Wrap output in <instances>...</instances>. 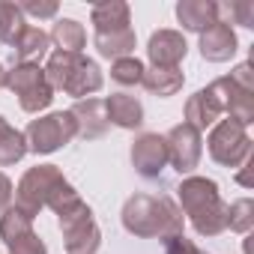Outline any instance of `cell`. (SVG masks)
Segmentation results:
<instances>
[{
    "mask_svg": "<svg viewBox=\"0 0 254 254\" xmlns=\"http://www.w3.org/2000/svg\"><path fill=\"white\" fill-rule=\"evenodd\" d=\"M123 227L141 239H162L183 233V209L168 194H132L123 203Z\"/></svg>",
    "mask_w": 254,
    "mask_h": 254,
    "instance_id": "1",
    "label": "cell"
},
{
    "mask_svg": "<svg viewBox=\"0 0 254 254\" xmlns=\"http://www.w3.org/2000/svg\"><path fill=\"white\" fill-rule=\"evenodd\" d=\"M177 194H180V209L189 215L197 236H218L227 230V203L221 200L215 180L186 177Z\"/></svg>",
    "mask_w": 254,
    "mask_h": 254,
    "instance_id": "2",
    "label": "cell"
},
{
    "mask_svg": "<svg viewBox=\"0 0 254 254\" xmlns=\"http://www.w3.org/2000/svg\"><path fill=\"white\" fill-rule=\"evenodd\" d=\"M45 78H48L51 90H63L66 96H75V99H90L105 84L96 60H90L84 54H69V51H51L48 54Z\"/></svg>",
    "mask_w": 254,
    "mask_h": 254,
    "instance_id": "3",
    "label": "cell"
},
{
    "mask_svg": "<svg viewBox=\"0 0 254 254\" xmlns=\"http://www.w3.org/2000/svg\"><path fill=\"white\" fill-rule=\"evenodd\" d=\"M66 189H69V183H66V177L60 174L57 165H36L18 180V186H15V206L36 218L39 209L51 206Z\"/></svg>",
    "mask_w": 254,
    "mask_h": 254,
    "instance_id": "4",
    "label": "cell"
},
{
    "mask_svg": "<svg viewBox=\"0 0 254 254\" xmlns=\"http://www.w3.org/2000/svg\"><path fill=\"white\" fill-rule=\"evenodd\" d=\"M57 224L63 230V248L66 254H96L102 245V230L93 221V209L78 200L57 212Z\"/></svg>",
    "mask_w": 254,
    "mask_h": 254,
    "instance_id": "5",
    "label": "cell"
},
{
    "mask_svg": "<svg viewBox=\"0 0 254 254\" xmlns=\"http://www.w3.org/2000/svg\"><path fill=\"white\" fill-rule=\"evenodd\" d=\"M24 138H27V150H33L36 156H48L78 138V126L69 111H54V114L30 120Z\"/></svg>",
    "mask_w": 254,
    "mask_h": 254,
    "instance_id": "6",
    "label": "cell"
},
{
    "mask_svg": "<svg viewBox=\"0 0 254 254\" xmlns=\"http://www.w3.org/2000/svg\"><path fill=\"white\" fill-rule=\"evenodd\" d=\"M6 90H12L18 96V105L27 114H39L54 102V90L45 78V69L36 66V63L12 66L6 72Z\"/></svg>",
    "mask_w": 254,
    "mask_h": 254,
    "instance_id": "7",
    "label": "cell"
},
{
    "mask_svg": "<svg viewBox=\"0 0 254 254\" xmlns=\"http://www.w3.org/2000/svg\"><path fill=\"white\" fill-rule=\"evenodd\" d=\"M206 150L215 165L239 168L245 159H251V138L245 126H239L236 120H218L206 138Z\"/></svg>",
    "mask_w": 254,
    "mask_h": 254,
    "instance_id": "8",
    "label": "cell"
},
{
    "mask_svg": "<svg viewBox=\"0 0 254 254\" xmlns=\"http://www.w3.org/2000/svg\"><path fill=\"white\" fill-rule=\"evenodd\" d=\"M165 147H168V165H174V171L180 177H189L203 156V138L194 126H189L186 120L177 123L174 129L165 135Z\"/></svg>",
    "mask_w": 254,
    "mask_h": 254,
    "instance_id": "9",
    "label": "cell"
},
{
    "mask_svg": "<svg viewBox=\"0 0 254 254\" xmlns=\"http://www.w3.org/2000/svg\"><path fill=\"white\" fill-rule=\"evenodd\" d=\"M206 90L215 99V105L221 108V114H227V120H236L245 129L254 123V93L236 87L230 78H215Z\"/></svg>",
    "mask_w": 254,
    "mask_h": 254,
    "instance_id": "10",
    "label": "cell"
},
{
    "mask_svg": "<svg viewBox=\"0 0 254 254\" xmlns=\"http://www.w3.org/2000/svg\"><path fill=\"white\" fill-rule=\"evenodd\" d=\"M132 168H135L144 180H156V177L168 168L165 135H159V132H144V135H138L135 144H132Z\"/></svg>",
    "mask_w": 254,
    "mask_h": 254,
    "instance_id": "11",
    "label": "cell"
},
{
    "mask_svg": "<svg viewBox=\"0 0 254 254\" xmlns=\"http://www.w3.org/2000/svg\"><path fill=\"white\" fill-rule=\"evenodd\" d=\"M186 54H189V42L180 30H156L147 42V57L153 66L174 69L186 60Z\"/></svg>",
    "mask_w": 254,
    "mask_h": 254,
    "instance_id": "12",
    "label": "cell"
},
{
    "mask_svg": "<svg viewBox=\"0 0 254 254\" xmlns=\"http://www.w3.org/2000/svg\"><path fill=\"white\" fill-rule=\"evenodd\" d=\"M239 51V39L227 21H215L200 33V57L209 63H227Z\"/></svg>",
    "mask_w": 254,
    "mask_h": 254,
    "instance_id": "13",
    "label": "cell"
},
{
    "mask_svg": "<svg viewBox=\"0 0 254 254\" xmlns=\"http://www.w3.org/2000/svg\"><path fill=\"white\" fill-rule=\"evenodd\" d=\"M72 120L78 126V138L96 141L108 132V117H105V99H81L72 111Z\"/></svg>",
    "mask_w": 254,
    "mask_h": 254,
    "instance_id": "14",
    "label": "cell"
},
{
    "mask_svg": "<svg viewBox=\"0 0 254 254\" xmlns=\"http://www.w3.org/2000/svg\"><path fill=\"white\" fill-rule=\"evenodd\" d=\"M105 117H108V123L120 126V129L135 132L144 126V105L129 93H111L105 99Z\"/></svg>",
    "mask_w": 254,
    "mask_h": 254,
    "instance_id": "15",
    "label": "cell"
},
{
    "mask_svg": "<svg viewBox=\"0 0 254 254\" xmlns=\"http://www.w3.org/2000/svg\"><path fill=\"white\" fill-rule=\"evenodd\" d=\"M177 21L191 33H203L218 21V3H212V0H180Z\"/></svg>",
    "mask_w": 254,
    "mask_h": 254,
    "instance_id": "16",
    "label": "cell"
},
{
    "mask_svg": "<svg viewBox=\"0 0 254 254\" xmlns=\"http://www.w3.org/2000/svg\"><path fill=\"white\" fill-rule=\"evenodd\" d=\"M48 48H51V36H48L45 30H39V27H27V30L18 36V42L12 45V63H15V66L36 63V66H39V60L48 54Z\"/></svg>",
    "mask_w": 254,
    "mask_h": 254,
    "instance_id": "17",
    "label": "cell"
},
{
    "mask_svg": "<svg viewBox=\"0 0 254 254\" xmlns=\"http://www.w3.org/2000/svg\"><path fill=\"white\" fill-rule=\"evenodd\" d=\"M141 84H144V90H147V93H153V96H159V99H168V96H177V93L183 90L186 75H183V69H180V66H174V69L150 66V69H144Z\"/></svg>",
    "mask_w": 254,
    "mask_h": 254,
    "instance_id": "18",
    "label": "cell"
},
{
    "mask_svg": "<svg viewBox=\"0 0 254 254\" xmlns=\"http://www.w3.org/2000/svg\"><path fill=\"white\" fill-rule=\"evenodd\" d=\"M218 120H221V108L215 105V99L209 96L206 87L197 90L194 96H189V102H186V123L189 126H194L197 132H203L209 126H215Z\"/></svg>",
    "mask_w": 254,
    "mask_h": 254,
    "instance_id": "19",
    "label": "cell"
},
{
    "mask_svg": "<svg viewBox=\"0 0 254 254\" xmlns=\"http://www.w3.org/2000/svg\"><path fill=\"white\" fill-rule=\"evenodd\" d=\"M135 30L132 27H123V30H108V33H96L93 45L102 57H108L111 63L120 57H135Z\"/></svg>",
    "mask_w": 254,
    "mask_h": 254,
    "instance_id": "20",
    "label": "cell"
},
{
    "mask_svg": "<svg viewBox=\"0 0 254 254\" xmlns=\"http://www.w3.org/2000/svg\"><path fill=\"white\" fill-rule=\"evenodd\" d=\"M129 3L123 0H102V3L93 6V24H96V33H108V30H123L129 27Z\"/></svg>",
    "mask_w": 254,
    "mask_h": 254,
    "instance_id": "21",
    "label": "cell"
},
{
    "mask_svg": "<svg viewBox=\"0 0 254 254\" xmlns=\"http://www.w3.org/2000/svg\"><path fill=\"white\" fill-rule=\"evenodd\" d=\"M48 36L57 45V51H69V54H81V48L87 45V30L75 18H57Z\"/></svg>",
    "mask_w": 254,
    "mask_h": 254,
    "instance_id": "22",
    "label": "cell"
},
{
    "mask_svg": "<svg viewBox=\"0 0 254 254\" xmlns=\"http://www.w3.org/2000/svg\"><path fill=\"white\" fill-rule=\"evenodd\" d=\"M27 18L24 12L18 9V3H12V0H0V42L3 45H15L18 36L27 30Z\"/></svg>",
    "mask_w": 254,
    "mask_h": 254,
    "instance_id": "23",
    "label": "cell"
},
{
    "mask_svg": "<svg viewBox=\"0 0 254 254\" xmlns=\"http://www.w3.org/2000/svg\"><path fill=\"white\" fill-rule=\"evenodd\" d=\"M33 230V215H27L24 209L18 206H6L3 212H0V239H3L6 245L15 242L18 236L30 233Z\"/></svg>",
    "mask_w": 254,
    "mask_h": 254,
    "instance_id": "24",
    "label": "cell"
},
{
    "mask_svg": "<svg viewBox=\"0 0 254 254\" xmlns=\"http://www.w3.org/2000/svg\"><path fill=\"white\" fill-rule=\"evenodd\" d=\"M24 156H27V138H24V132L9 126V129L0 135V168H9V165L21 162Z\"/></svg>",
    "mask_w": 254,
    "mask_h": 254,
    "instance_id": "25",
    "label": "cell"
},
{
    "mask_svg": "<svg viewBox=\"0 0 254 254\" xmlns=\"http://www.w3.org/2000/svg\"><path fill=\"white\" fill-rule=\"evenodd\" d=\"M144 69L147 66L138 57H120L111 63V81H117L120 87H135V84H141Z\"/></svg>",
    "mask_w": 254,
    "mask_h": 254,
    "instance_id": "26",
    "label": "cell"
},
{
    "mask_svg": "<svg viewBox=\"0 0 254 254\" xmlns=\"http://www.w3.org/2000/svg\"><path fill=\"white\" fill-rule=\"evenodd\" d=\"M227 227L233 233H248L254 227V200L251 197H239L227 206Z\"/></svg>",
    "mask_w": 254,
    "mask_h": 254,
    "instance_id": "27",
    "label": "cell"
},
{
    "mask_svg": "<svg viewBox=\"0 0 254 254\" xmlns=\"http://www.w3.org/2000/svg\"><path fill=\"white\" fill-rule=\"evenodd\" d=\"M218 15H227L233 24L239 27H254V3H245V0H236V3H227V6H218ZM227 21V24H230Z\"/></svg>",
    "mask_w": 254,
    "mask_h": 254,
    "instance_id": "28",
    "label": "cell"
},
{
    "mask_svg": "<svg viewBox=\"0 0 254 254\" xmlns=\"http://www.w3.org/2000/svg\"><path fill=\"white\" fill-rule=\"evenodd\" d=\"M9 248V254H48V248H45V242L30 230V233H24V236H18L15 242H9L6 245Z\"/></svg>",
    "mask_w": 254,
    "mask_h": 254,
    "instance_id": "29",
    "label": "cell"
},
{
    "mask_svg": "<svg viewBox=\"0 0 254 254\" xmlns=\"http://www.w3.org/2000/svg\"><path fill=\"white\" fill-rule=\"evenodd\" d=\"M18 9L24 12V18L27 15H33V18H54L57 15V0H21Z\"/></svg>",
    "mask_w": 254,
    "mask_h": 254,
    "instance_id": "30",
    "label": "cell"
},
{
    "mask_svg": "<svg viewBox=\"0 0 254 254\" xmlns=\"http://www.w3.org/2000/svg\"><path fill=\"white\" fill-rule=\"evenodd\" d=\"M165 254H206V251L197 248L191 239H186V233H177L165 242Z\"/></svg>",
    "mask_w": 254,
    "mask_h": 254,
    "instance_id": "31",
    "label": "cell"
},
{
    "mask_svg": "<svg viewBox=\"0 0 254 254\" xmlns=\"http://www.w3.org/2000/svg\"><path fill=\"white\" fill-rule=\"evenodd\" d=\"M236 87H242V90H248V93H254V72H251V63H239L230 75H227Z\"/></svg>",
    "mask_w": 254,
    "mask_h": 254,
    "instance_id": "32",
    "label": "cell"
},
{
    "mask_svg": "<svg viewBox=\"0 0 254 254\" xmlns=\"http://www.w3.org/2000/svg\"><path fill=\"white\" fill-rule=\"evenodd\" d=\"M9 200H12V183H9V177L3 171H0V212L9 206Z\"/></svg>",
    "mask_w": 254,
    "mask_h": 254,
    "instance_id": "33",
    "label": "cell"
},
{
    "mask_svg": "<svg viewBox=\"0 0 254 254\" xmlns=\"http://www.w3.org/2000/svg\"><path fill=\"white\" fill-rule=\"evenodd\" d=\"M239 168H242V171L236 174V183H239V186H245V189H251V186H254V180H251V171H254V159H245Z\"/></svg>",
    "mask_w": 254,
    "mask_h": 254,
    "instance_id": "34",
    "label": "cell"
},
{
    "mask_svg": "<svg viewBox=\"0 0 254 254\" xmlns=\"http://www.w3.org/2000/svg\"><path fill=\"white\" fill-rule=\"evenodd\" d=\"M6 87V69H3V63H0V90Z\"/></svg>",
    "mask_w": 254,
    "mask_h": 254,
    "instance_id": "35",
    "label": "cell"
},
{
    "mask_svg": "<svg viewBox=\"0 0 254 254\" xmlns=\"http://www.w3.org/2000/svg\"><path fill=\"white\" fill-rule=\"evenodd\" d=\"M6 129H9V123H6V120H3V117H0V135H3V132H6Z\"/></svg>",
    "mask_w": 254,
    "mask_h": 254,
    "instance_id": "36",
    "label": "cell"
}]
</instances>
